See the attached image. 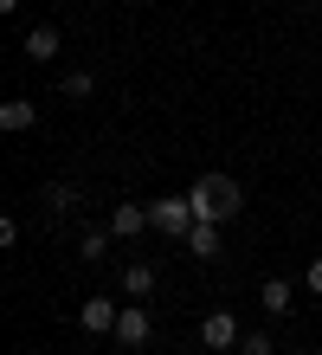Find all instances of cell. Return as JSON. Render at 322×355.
<instances>
[{
  "label": "cell",
  "mask_w": 322,
  "mask_h": 355,
  "mask_svg": "<svg viewBox=\"0 0 322 355\" xmlns=\"http://www.w3.org/2000/svg\"><path fill=\"white\" fill-rule=\"evenodd\" d=\"M58 46H64V39H58V26H33V33H26V46H19V52H26L33 65H52V58H58Z\"/></svg>",
  "instance_id": "ba28073f"
},
{
  "label": "cell",
  "mask_w": 322,
  "mask_h": 355,
  "mask_svg": "<svg viewBox=\"0 0 322 355\" xmlns=\"http://www.w3.org/2000/svg\"><path fill=\"white\" fill-rule=\"evenodd\" d=\"M148 336H155V323H148V310H142V304L116 317V343H123V349H142Z\"/></svg>",
  "instance_id": "8992f818"
},
{
  "label": "cell",
  "mask_w": 322,
  "mask_h": 355,
  "mask_svg": "<svg viewBox=\"0 0 322 355\" xmlns=\"http://www.w3.org/2000/svg\"><path fill=\"white\" fill-rule=\"evenodd\" d=\"M239 317H232V310H206V323H200V343L206 349H239Z\"/></svg>",
  "instance_id": "277c9868"
},
{
  "label": "cell",
  "mask_w": 322,
  "mask_h": 355,
  "mask_svg": "<svg viewBox=\"0 0 322 355\" xmlns=\"http://www.w3.org/2000/svg\"><path fill=\"white\" fill-rule=\"evenodd\" d=\"M110 226H91V233H84V259H103V252H110Z\"/></svg>",
  "instance_id": "5bb4252c"
},
{
  "label": "cell",
  "mask_w": 322,
  "mask_h": 355,
  "mask_svg": "<svg viewBox=\"0 0 322 355\" xmlns=\"http://www.w3.org/2000/svg\"><path fill=\"white\" fill-rule=\"evenodd\" d=\"M142 226H155V220H148V207H136V200H123V207H110V233H116V239H136Z\"/></svg>",
  "instance_id": "52a82bcc"
},
{
  "label": "cell",
  "mask_w": 322,
  "mask_h": 355,
  "mask_svg": "<svg viewBox=\"0 0 322 355\" xmlns=\"http://www.w3.org/2000/svg\"><path fill=\"white\" fill-rule=\"evenodd\" d=\"M220 245H226L220 226H213V220H193V233H187V252L193 259H220Z\"/></svg>",
  "instance_id": "30bf717a"
},
{
  "label": "cell",
  "mask_w": 322,
  "mask_h": 355,
  "mask_svg": "<svg viewBox=\"0 0 322 355\" xmlns=\"http://www.w3.org/2000/svg\"><path fill=\"white\" fill-rule=\"evenodd\" d=\"M290 297H296L290 278H265V284H258V304H265V317H290Z\"/></svg>",
  "instance_id": "9c48e42d"
},
{
  "label": "cell",
  "mask_w": 322,
  "mask_h": 355,
  "mask_svg": "<svg viewBox=\"0 0 322 355\" xmlns=\"http://www.w3.org/2000/svg\"><path fill=\"white\" fill-rule=\"evenodd\" d=\"M91 85H97L91 71H71V78H64V97H91Z\"/></svg>",
  "instance_id": "9a60e30c"
},
{
  "label": "cell",
  "mask_w": 322,
  "mask_h": 355,
  "mask_svg": "<svg viewBox=\"0 0 322 355\" xmlns=\"http://www.w3.org/2000/svg\"><path fill=\"white\" fill-rule=\"evenodd\" d=\"M123 291H129V297H148V291H155V265H148V259H136V265H123Z\"/></svg>",
  "instance_id": "8fae6325"
},
{
  "label": "cell",
  "mask_w": 322,
  "mask_h": 355,
  "mask_svg": "<svg viewBox=\"0 0 322 355\" xmlns=\"http://www.w3.org/2000/svg\"><path fill=\"white\" fill-rule=\"evenodd\" d=\"M303 284H310L316 297H322V259H310V271H303Z\"/></svg>",
  "instance_id": "2e32d148"
},
{
  "label": "cell",
  "mask_w": 322,
  "mask_h": 355,
  "mask_svg": "<svg viewBox=\"0 0 322 355\" xmlns=\"http://www.w3.org/2000/svg\"><path fill=\"white\" fill-rule=\"evenodd\" d=\"M239 355H277V343L265 336V329H245V336H239Z\"/></svg>",
  "instance_id": "4fadbf2b"
},
{
  "label": "cell",
  "mask_w": 322,
  "mask_h": 355,
  "mask_svg": "<svg viewBox=\"0 0 322 355\" xmlns=\"http://www.w3.org/2000/svg\"><path fill=\"white\" fill-rule=\"evenodd\" d=\"M71 207H78V187L71 181H52L46 187V214H71Z\"/></svg>",
  "instance_id": "7c38bea8"
},
{
  "label": "cell",
  "mask_w": 322,
  "mask_h": 355,
  "mask_svg": "<svg viewBox=\"0 0 322 355\" xmlns=\"http://www.w3.org/2000/svg\"><path fill=\"white\" fill-rule=\"evenodd\" d=\"M116 317H123V304H110V297H84V310H78L84 336H116Z\"/></svg>",
  "instance_id": "3957f363"
},
{
  "label": "cell",
  "mask_w": 322,
  "mask_h": 355,
  "mask_svg": "<svg viewBox=\"0 0 322 355\" xmlns=\"http://www.w3.org/2000/svg\"><path fill=\"white\" fill-rule=\"evenodd\" d=\"M187 200H193V220H213V226H226V220L245 214V187L232 175H200L187 187Z\"/></svg>",
  "instance_id": "6da1fadb"
},
{
  "label": "cell",
  "mask_w": 322,
  "mask_h": 355,
  "mask_svg": "<svg viewBox=\"0 0 322 355\" xmlns=\"http://www.w3.org/2000/svg\"><path fill=\"white\" fill-rule=\"evenodd\" d=\"M148 220H155V233L187 239L193 233V200L187 194H161V200H148Z\"/></svg>",
  "instance_id": "7a4b0ae2"
},
{
  "label": "cell",
  "mask_w": 322,
  "mask_h": 355,
  "mask_svg": "<svg viewBox=\"0 0 322 355\" xmlns=\"http://www.w3.org/2000/svg\"><path fill=\"white\" fill-rule=\"evenodd\" d=\"M33 123H39V103L33 97H7V103H0V130H7V136H26Z\"/></svg>",
  "instance_id": "5b68a950"
}]
</instances>
